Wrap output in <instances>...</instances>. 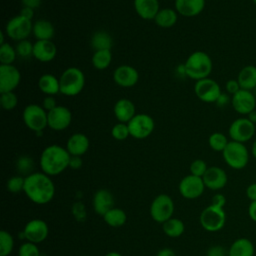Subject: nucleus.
Here are the masks:
<instances>
[{
	"instance_id": "f3484780",
	"label": "nucleus",
	"mask_w": 256,
	"mask_h": 256,
	"mask_svg": "<svg viewBox=\"0 0 256 256\" xmlns=\"http://www.w3.org/2000/svg\"><path fill=\"white\" fill-rule=\"evenodd\" d=\"M49 233L48 225L45 221L41 219L30 220L24 227L23 236L24 238L31 243L37 244L43 242Z\"/></svg>"
},
{
	"instance_id": "dca6fc26",
	"label": "nucleus",
	"mask_w": 256,
	"mask_h": 256,
	"mask_svg": "<svg viewBox=\"0 0 256 256\" xmlns=\"http://www.w3.org/2000/svg\"><path fill=\"white\" fill-rule=\"evenodd\" d=\"M21 74L12 65H0V93L13 92L19 85Z\"/></svg>"
},
{
	"instance_id": "a878e982",
	"label": "nucleus",
	"mask_w": 256,
	"mask_h": 256,
	"mask_svg": "<svg viewBox=\"0 0 256 256\" xmlns=\"http://www.w3.org/2000/svg\"><path fill=\"white\" fill-rule=\"evenodd\" d=\"M38 87L46 96H54L60 93L59 78L50 73L43 74L38 80Z\"/></svg>"
},
{
	"instance_id": "f03ea898",
	"label": "nucleus",
	"mask_w": 256,
	"mask_h": 256,
	"mask_svg": "<svg viewBox=\"0 0 256 256\" xmlns=\"http://www.w3.org/2000/svg\"><path fill=\"white\" fill-rule=\"evenodd\" d=\"M70 158L71 155L66 148L52 144L42 151L40 155V167L43 173L48 176H55L69 167Z\"/></svg>"
},
{
	"instance_id": "aec40b11",
	"label": "nucleus",
	"mask_w": 256,
	"mask_h": 256,
	"mask_svg": "<svg viewBox=\"0 0 256 256\" xmlns=\"http://www.w3.org/2000/svg\"><path fill=\"white\" fill-rule=\"evenodd\" d=\"M57 55V47L52 40H37L33 46V57L40 62H50Z\"/></svg>"
},
{
	"instance_id": "052dcab7",
	"label": "nucleus",
	"mask_w": 256,
	"mask_h": 256,
	"mask_svg": "<svg viewBox=\"0 0 256 256\" xmlns=\"http://www.w3.org/2000/svg\"><path fill=\"white\" fill-rule=\"evenodd\" d=\"M105 256H122V255L120 253H118V252H109Z\"/></svg>"
},
{
	"instance_id": "6e6d98bb",
	"label": "nucleus",
	"mask_w": 256,
	"mask_h": 256,
	"mask_svg": "<svg viewBox=\"0 0 256 256\" xmlns=\"http://www.w3.org/2000/svg\"><path fill=\"white\" fill-rule=\"evenodd\" d=\"M228 102H229V97H228V95H227V94H224V93H221V95L219 96V98H218L217 101H216V104H217L218 106H220V107H223V106H225L226 104H228Z\"/></svg>"
},
{
	"instance_id": "5701e85b",
	"label": "nucleus",
	"mask_w": 256,
	"mask_h": 256,
	"mask_svg": "<svg viewBox=\"0 0 256 256\" xmlns=\"http://www.w3.org/2000/svg\"><path fill=\"white\" fill-rule=\"evenodd\" d=\"M92 204L94 211L97 214L104 216L110 209L113 208V195L107 189H99L93 196Z\"/></svg>"
},
{
	"instance_id": "a211bd4d",
	"label": "nucleus",
	"mask_w": 256,
	"mask_h": 256,
	"mask_svg": "<svg viewBox=\"0 0 256 256\" xmlns=\"http://www.w3.org/2000/svg\"><path fill=\"white\" fill-rule=\"evenodd\" d=\"M114 82L123 88H130L137 84L139 80V73L133 66L130 65H120L113 73Z\"/></svg>"
},
{
	"instance_id": "09e8293b",
	"label": "nucleus",
	"mask_w": 256,
	"mask_h": 256,
	"mask_svg": "<svg viewBox=\"0 0 256 256\" xmlns=\"http://www.w3.org/2000/svg\"><path fill=\"white\" fill-rule=\"evenodd\" d=\"M225 204H226V198L223 194L217 193L211 199V205H213V206L223 208L225 206Z\"/></svg>"
},
{
	"instance_id": "864d4df0",
	"label": "nucleus",
	"mask_w": 256,
	"mask_h": 256,
	"mask_svg": "<svg viewBox=\"0 0 256 256\" xmlns=\"http://www.w3.org/2000/svg\"><path fill=\"white\" fill-rule=\"evenodd\" d=\"M19 14L29 20H32L34 17V9L29 8V7H22Z\"/></svg>"
},
{
	"instance_id": "f257e3e1",
	"label": "nucleus",
	"mask_w": 256,
	"mask_h": 256,
	"mask_svg": "<svg viewBox=\"0 0 256 256\" xmlns=\"http://www.w3.org/2000/svg\"><path fill=\"white\" fill-rule=\"evenodd\" d=\"M24 193L35 204L50 202L55 194V186L50 176L43 172H34L25 177Z\"/></svg>"
},
{
	"instance_id": "7ed1b4c3",
	"label": "nucleus",
	"mask_w": 256,
	"mask_h": 256,
	"mask_svg": "<svg viewBox=\"0 0 256 256\" xmlns=\"http://www.w3.org/2000/svg\"><path fill=\"white\" fill-rule=\"evenodd\" d=\"M185 75L195 81L209 77L212 72L213 63L210 56L203 51L191 53L183 64Z\"/></svg>"
},
{
	"instance_id": "b1692460",
	"label": "nucleus",
	"mask_w": 256,
	"mask_h": 256,
	"mask_svg": "<svg viewBox=\"0 0 256 256\" xmlns=\"http://www.w3.org/2000/svg\"><path fill=\"white\" fill-rule=\"evenodd\" d=\"M137 15L144 20H154L160 10L159 0H133Z\"/></svg>"
},
{
	"instance_id": "473e14b6",
	"label": "nucleus",
	"mask_w": 256,
	"mask_h": 256,
	"mask_svg": "<svg viewBox=\"0 0 256 256\" xmlns=\"http://www.w3.org/2000/svg\"><path fill=\"white\" fill-rule=\"evenodd\" d=\"M104 221L111 227H120L123 226L127 220L126 213L120 208L110 209L104 216Z\"/></svg>"
},
{
	"instance_id": "9d476101",
	"label": "nucleus",
	"mask_w": 256,
	"mask_h": 256,
	"mask_svg": "<svg viewBox=\"0 0 256 256\" xmlns=\"http://www.w3.org/2000/svg\"><path fill=\"white\" fill-rule=\"evenodd\" d=\"M130 136L135 139H145L155 128L153 118L145 113H137L128 123Z\"/></svg>"
},
{
	"instance_id": "0eeeda50",
	"label": "nucleus",
	"mask_w": 256,
	"mask_h": 256,
	"mask_svg": "<svg viewBox=\"0 0 256 256\" xmlns=\"http://www.w3.org/2000/svg\"><path fill=\"white\" fill-rule=\"evenodd\" d=\"M33 30L32 20H29L20 14L8 20L5 26V34L14 41L28 39Z\"/></svg>"
},
{
	"instance_id": "ddd939ff",
	"label": "nucleus",
	"mask_w": 256,
	"mask_h": 256,
	"mask_svg": "<svg viewBox=\"0 0 256 256\" xmlns=\"http://www.w3.org/2000/svg\"><path fill=\"white\" fill-rule=\"evenodd\" d=\"M205 189L202 177L195 175L185 176L179 183V192L186 199H195L200 197Z\"/></svg>"
},
{
	"instance_id": "8fccbe9b",
	"label": "nucleus",
	"mask_w": 256,
	"mask_h": 256,
	"mask_svg": "<svg viewBox=\"0 0 256 256\" xmlns=\"http://www.w3.org/2000/svg\"><path fill=\"white\" fill-rule=\"evenodd\" d=\"M246 196L250 201H256V182L251 183L246 189Z\"/></svg>"
},
{
	"instance_id": "f704fd0d",
	"label": "nucleus",
	"mask_w": 256,
	"mask_h": 256,
	"mask_svg": "<svg viewBox=\"0 0 256 256\" xmlns=\"http://www.w3.org/2000/svg\"><path fill=\"white\" fill-rule=\"evenodd\" d=\"M17 57L16 49L9 43L0 45V62L3 65H12Z\"/></svg>"
},
{
	"instance_id": "c9c22d12",
	"label": "nucleus",
	"mask_w": 256,
	"mask_h": 256,
	"mask_svg": "<svg viewBox=\"0 0 256 256\" xmlns=\"http://www.w3.org/2000/svg\"><path fill=\"white\" fill-rule=\"evenodd\" d=\"M227 137L221 132H214L208 138V144L210 148L216 152H223L228 144Z\"/></svg>"
},
{
	"instance_id": "5fc2aeb1",
	"label": "nucleus",
	"mask_w": 256,
	"mask_h": 256,
	"mask_svg": "<svg viewBox=\"0 0 256 256\" xmlns=\"http://www.w3.org/2000/svg\"><path fill=\"white\" fill-rule=\"evenodd\" d=\"M248 216L249 218L256 222V201H251L248 206Z\"/></svg>"
},
{
	"instance_id": "13d9d810",
	"label": "nucleus",
	"mask_w": 256,
	"mask_h": 256,
	"mask_svg": "<svg viewBox=\"0 0 256 256\" xmlns=\"http://www.w3.org/2000/svg\"><path fill=\"white\" fill-rule=\"evenodd\" d=\"M247 118H248L251 122H253V123L255 124V123H256V110H254V111H252L251 113H249Z\"/></svg>"
},
{
	"instance_id": "4c0bfd02",
	"label": "nucleus",
	"mask_w": 256,
	"mask_h": 256,
	"mask_svg": "<svg viewBox=\"0 0 256 256\" xmlns=\"http://www.w3.org/2000/svg\"><path fill=\"white\" fill-rule=\"evenodd\" d=\"M0 104L4 110L11 111L16 108L18 104V97L14 92L0 93Z\"/></svg>"
},
{
	"instance_id": "bb28decb",
	"label": "nucleus",
	"mask_w": 256,
	"mask_h": 256,
	"mask_svg": "<svg viewBox=\"0 0 256 256\" xmlns=\"http://www.w3.org/2000/svg\"><path fill=\"white\" fill-rule=\"evenodd\" d=\"M237 81L241 89L253 91V89L256 87V66H244L238 73Z\"/></svg>"
},
{
	"instance_id": "ea45409f",
	"label": "nucleus",
	"mask_w": 256,
	"mask_h": 256,
	"mask_svg": "<svg viewBox=\"0 0 256 256\" xmlns=\"http://www.w3.org/2000/svg\"><path fill=\"white\" fill-rule=\"evenodd\" d=\"M111 135H112V137H113L114 139L119 140V141H123V140L127 139L128 136H130L128 124L118 122L117 124H115V125L112 127V129H111Z\"/></svg>"
},
{
	"instance_id": "412c9836",
	"label": "nucleus",
	"mask_w": 256,
	"mask_h": 256,
	"mask_svg": "<svg viewBox=\"0 0 256 256\" xmlns=\"http://www.w3.org/2000/svg\"><path fill=\"white\" fill-rule=\"evenodd\" d=\"M113 113L118 122L126 124L137 114L134 103L127 98H121L116 101Z\"/></svg>"
},
{
	"instance_id": "2eb2a0df",
	"label": "nucleus",
	"mask_w": 256,
	"mask_h": 256,
	"mask_svg": "<svg viewBox=\"0 0 256 256\" xmlns=\"http://www.w3.org/2000/svg\"><path fill=\"white\" fill-rule=\"evenodd\" d=\"M72 122V113L69 108L57 105L48 112V127L54 131H62L70 126Z\"/></svg>"
},
{
	"instance_id": "2f4dec72",
	"label": "nucleus",
	"mask_w": 256,
	"mask_h": 256,
	"mask_svg": "<svg viewBox=\"0 0 256 256\" xmlns=\"http://www.w3.org/2000/svg\"><path fill=\"white\" fill-rule=\"evenodd\" d=\"M92 65L97 70L107 69L112 62V52L111 50H99L94 51L91 59Z\"/></svg>"
},
{
	"instance_id": "79ce46f5",
	"label": "nucleus",
	"mask_w": 256,
	"mask_h": 256,
	"mask_svg": "<svg viewBox=\"0 0 256 256\" xmlns=\"http://www.w3.org/2000/svg\"><path fill=\"white\" fill-rule=\"evenodd\" d=\"M18 254L19 256H40V251L36 244L27 241L20 246Z\"/></svg>"
},
{
	"instance_id": "3c124183",
	"label": "nucleus",
	"mask_w": 256,
	"mask_h": 256,
	"mask_svg": "<svg viewBox=\"0 0 256 256\" xmlns=\"http://www.w3.org/2000/svg\"><path fill=\"white\" fill-rule=\"evenodd\" d=\"M82 166V159L80 156H71L69 167L72 169H79Z\"/></svg>"
},
{
	"instance_id": "c756f323",
	"label": "nucleus",
	"mask_w": 256,
	"mask_h": 256,
	"mask_svg": "<svg viewBox=\"0 0 256 256\" xmlns=\"http://www.w3.org/2000/svg\"><path fill=\"white\" fill-rule=\"evenodd\" d=\"M178 19V13L172 8L160 9L154 18V22L161 28H170L174 26Z\"/></svg>"
},
{
	"instance_id": "e433bc0d",
	"label": "nucleus",
	"mask_w": 256,
	"mask_h": 256,
	"mask_svg": "<svg viewBox=\"0 0 256 256\" xmlns=\"http://www.w3.org/2000/svg\"><path fill=\"white\" fill-rule=\"evenodd\" d=\"M14 247V240L12 235L5 231H0V256H8Z\"/></svg>"
},
{
	"instance_id": "4be33fe9",
	"label": "nucleus",
	"mask_w": 256,
	"mask_h": 256,
	"mask_svg": "<svg viewBox=\"0 0 256 256\" xmlns=\"http://www.w3.org/2000/svg\"><path fill=\"white\" fill-rule=\"evenodd\" d=\"M89 145H90V142L88 137L83 133L77 132L72 134L68 138L66 149L71 156L81 157L83 154L87 152V150L89 149Z\"/></svg>"
},
{
	"instance_id": "c85d7f7f",
	"label": "nucleus",
	"mask_w": 256,
	"mask_h": 256,
	"mask_svg": "<svg viewBox=\"0 0 256 256\" xmlns=\"http://www.w3.org/2000/svg\"><path fill=\"white\" fill-rule=\"evenodd\" d=\"M32 33L37 40H52L55 28L49 20L39 19L33 23Z\"/></svg>"
},
{
	"instance_id": "de8ad7c7",
	"label": "nucleus",
	"mask_w": 256,
	"mask_h": 256,
	"mask_svg": "<svg viewBox=\"0 0 256 256\" xmlns=\"http://www.w3.org/2000/svg\"><path fill=\"white\" fill-rule=\"evenodd\" d=\"M56 106H57V103H56V100H55L54 96H46V97L43 99L42 107H43L47 112L51 111V110L54 109Z\"/></svg>"
},
{
	"instance_id": "393cba45",
	"label": "nucleus",
	"mask_w": 256,
	"mask_h": 256,
	"mask_svg": "<svg viewBox=\"0 0 256 256\" xmlns=\"http://www.w3.org/2000/svg\"><path fill=\"white\" fill-rule=\"evenodd\" d=\"M205 8V0H175V10L184 17H195Z\"/></svg>"
},
{
	"instance_id": "f8f14e48",
	"label": "nucleus",
	"mask_w": 256,
	"mask_h": 256,
	"mask_svg": "<svg viewBox=\"0 0 256 256\" xmlns=\"http://www.w3.org/2000/svg\"><path fill=\"white\" fill-rule=\"evenodd\" d=\"M255 124L248 118L240 117L235 119L229 126L228 134L231 140L245 143L248 142L255 134Z\"/></svg>"
},
{
	"instance_id": "7c9ffc66",
	"label": "nucleus",
	"mask_w": 256,
	"mask_h": 256,
	"mask_svg": "<svg viewBox=\"0 0 256 256\" xmlns=\"http://www.w3.org/2000/svg\"><path fill=\"white\" fill-rule=\"evenodd\" d=\"M112 46L113 39L107 31L98 30L91 37V47L94 51L111 50Z\"/></svg>"
},
{
	"instance_id": "cd10ccee",
	"label": "nucleus",
	"mask_w": 256,
	"mask_h": 256,
	"mask_svg": "<svg viewBox=\"0 0 256 256\" xmlns=\"http://www.w3.org/2000/svg\"><path fill=\"white\" fill-rule=\"evenodd\" d=\"M254 245L248 238H238L230 246L228 256H254Z\"/></svg>"
},
{
	"instance_id": "c03bdc74",
	"label": "nucleus",
	"mask_w": 256,
	"mask_h": 256,
	"mask_svg": "<svg viewBox=\"0 0 256 256\" xmlns=\"http://www.w3.org/2000/svg\"><path fill=\"white\" fill-rule=\"evenodd\" d=\"M16 165H17V169L19 170L20 173L29 175V174H31L29 172L33 168V160L28 156H21L17 160Z\"/></svg>"
},
{
	"instance_id": "e2e57ef3",
	"label": "nucleus",
	"mask_w": 256,
	"mask_h": 256,
	"mask_svg": "<svg viewBox=\"0 0 256 256\" xmlns=\"http://www.w3.org/2000/svg\"><path fill=\"white\" fill-rule=\"evenodd\" d=\"M253 93H254V95H255V97H256V87L253 89Z\"/></svg>"
},
{
	"instance_id": "72a5a7b5",
	"label": "nucleus",
	"mask_w": 256,
	"mask_h": 256,
	"mask_svg": "<svg viewBox=\"0 0 256 256\" xmlns=\"http://www.w3.org/2000/svg\"><path fill=\"white\" fill-rule=\"evenodd\" d=\"M185 230V226L182 220L178 218H170L166 222L163 223V231L164 233L172 238L179 237L183 234Z\"/></svg>"
},
{
	"instance_id": "423d86ee",
	"label": "nucleus",
	"mask_w": 256,
	"mask_h": 256,
	"mask_svg": "<svg viewBox=\"0 0 256 256\" xmlns=\"http://www.w3.org/2000/svg\"><path fill=\"white\" fill-rule=\"evenodd\" d=\"M26 127L34 132H42L48 126V112L38 104L27 105L22 112Z\"/></svg>"
},
{
	"instance_id": "1a4fd4ad",
	"label": "nucleus",
	"mask_w": 256,
	"mask_h": 256,
	"mask_svg": "<svg viewBox=\"0 0 256 256\" xmlns=\"http://www.w3.org/2000/svg\"><path fill=\"white\" fill-rule=\"evenodd\" d=\"M174 213V202L172 198L166 194H160L152 201L150 206L151 218L158 223H164Z\"/></svg>"
},
{
	"instance_id": "4d7b16f0",
	"label": "nucleus",
	"mask_w": 256,
	"mask_h": 256,
	"mask_svg": "<svg viewBox=\"0 0 256 256\" xmlns=\"http://www.w3.org/2000/svg\"><path fill=\"white\" fill-rule=\"evenodd\" d=\"M156 256H176L175 252L170 248H163L161 249Z\"/></svg>"
},
{
	"instance_id": "603ef678",
	"label": "nucleus",
	"mask_w": 256,
	"mask_h": 256,
	"mask_svg": "<svg viewBox=\"0 0 256 256\" xmlns=\"http://www.w3.org/2000/svg\"><path fill=\"white\" fill-rule=\"evenodd\" d=\"M23 7H29L32 9H36L40 6L41 0H21Z\"/></svg>"
},
{
	"instance_id": "680f3d73",
	"label": "nucleus",
	"mask_w": 256,
	"mask_h": 256,
	"mask_svg": "<svg viewBox=\"0 0 256 256\" xmlns=\"http://www.w3.org/2000/svg\"><path fill=\"white\" fill-rule=\"evenodd\" d=\"M4 43H6V42H4V32H1L0 33V45H2Z\"/></svg>"
},
{
	"instance_id": "58836bf2",
	"label": "nucleus",
	"mask_w": 256,
	"mask_h": 256,
	"mask_svg": "<svg viewBox=\"0 0 256 256\" xmlns=\"http://www.w3.org/2000/svg\"><path fill=\"white\" fill-rule=\"evenodd\" d=\"M33 46L34 43L29 41L28 39L17 42L15 47L17 55L22 58H28L30 56H33Z\"/></svg>"
},
{
	"instance_id": "37998d69",
	"label": "nucleus",
	"mask_w": 256,
	"mask_h": 256,
	"mask_svg": "<svg viewBox=\"0 0 256 256\" xmlns=\"http://www.w3.org/2000/svg\"><path fill=\"white\" fill-rule=\"evenodd\" d=\"M207 169H208L207 164L202 159H196L190 164L191 174L195 175V176H198V177H203V175L205 174Z\"/></svg>"
},
{
	"instance_id": "bf43d9fd",
	"label": "nucleus",
	"mask_w": 256,
	"mask_h": 256,
	"mask_svg": "<svg viewBox=\"0 0 256 256\" xmlns=\"http://www.w3.org/2000/svg\"><path fill=\"white\" fill-rule=\"evenodd\" d=\"M252 155L256 159V139L254 140V142L252 144Z\"/></svg>"
},
{
	"instance_id": "4468645a",
	"label": "nucleus",
	"mask_w": 256,
	"mask_h": 256,
	"mask_svg": "<svg viewBox=\"0 0 256 256\" xmlns=\"http://www.w3.org/2000/svg\"><path fill=\"white\" fill-rule=\"evenodd\" d=\"M231 104L237 113L241 115H248L255 110L256 97L252 91L240 89L237 93L232 95Z\"/></svg>"
},
{
	"instance_id": "a18cd8bd",
	"label": "nucleus",
	"mask_w": 256,
	"mask_h": 256,
	"mask_svg": "<svg viewBox=\"0 0 256 256\" xmlns=\"http://www.w3.org/2000/svg\"><path fill=\"white\" fill-rule=\"evenodd\" d=\"M225 89H226V92L228 94H231V95H234L235 93H237L241 87L237 81V79H230L226 82L225 84Z\"/></svg>"
},
{
	"instance_id": "6ab92c4d",
	"label": "nucleus",
	"mask_w": 256,
	"mask_h": 256,
	"mask_svg": "<svg viewBox=\"0 0 256 256\" xmlns=\"http://www.w3.org/2000/svg\"><path fill=\"white\" fill-rule=\"evenodd\" d=\"M202 179L205 184V187L211 190H220L224 188L228 181L226 172L218 166L208 167Z\"/></svg>"
},
{
	"instance_id": "39448f33",
	"label": "nucleus",
	"mask_w": 256,
	"mask_h": 256,
	"mask_svg": "<svg viewBox=\"0 0 256 256\" xmlns=\"http://www.w3.org/2000/svg\"><path fill=\"white\" fill-rule=\"evenodd\" d=\"M225 163L232 169L241 170L245 168L249 161V152L244 143L229 141L222 152Z\"/></svg>"
},
{
	"instance_id": "6e6552de",
	"label": "nucleus",
	"mask_w": 256,
	"mask_h": 256,
	"mask_svg": "<svg viewBox=\"0 0 256 256\" xmlns=\"http://www.w3.org/2000/svg\"><path fill=\"white\" fill-rule=\"evenodd\" d=\"M201 226L209 232H216L223 228L226 222V214L223 208L213 205L207 206L200 214Z\"/></svg>"
},
{
	"instance_id": "49530a36",
	"label": "nucleus",
	"mask_w": 256,
	"mask_h": 256,
	"mask_svg": "<svg viewBox=\"0 0 256 256\" xmlns=\"http://www.w3.org/2000/svg\"><path fill=\"white\" fill-rule=\"evenodd\" d=\"M227 252L223 246L214 245L207 251V256H226Z\"/></svg>"
},
{
	"instance_id": "9b49d317",
	"label": "nucleus",
	"mask_w": 256,
	"mask_h": 256,
	"mask_svg": "<svg viewBox=\"0 0 256 256\" xmlns=\"http://www.w3.org/2000/svg\"><path fill=\"white\" fill-rule=\"evenodd\" d=\"M194 92L197 98L205 103H216L222 93L220 85L209 77L196 81Z\"/></svg>"
},
{
	"instance_id": "0e129e2a",
	"label": "nucleus",
	"mask_w": 256,
	"mask_h": 256,
	"mask_svg": "<svg viewBox=\"0 0 256 256\" xmlns=\"http://www.w3.org/2000/svg\"><path fill=\"white\" fill-rule=\"evenodd\" d=\"M252 1H253V2H254V4L256 5V0H252Z\"/></svg>"
},
{
	"instance_id": "20e7f679",
	"label": "nucleus",
	"mask_w": 256,
	"mask_h": 256,
	"mask_svg": "<svg viewBox=\"0 0 256 256\" xmlns=\"http://www.w3.org/2000/svg\"><path fill=\"white\" fill-rule=\"evenodd\" d=\"M59 83L60 93L68 97H73L83 90L85 75L78 67H68L60 75Z\"/></svg>"
},
{
	"instance_id": "a19ab883",
	"label": "nucleus",
	"mask_w": 256,
	"mask_h": 256,
	"mask_svg": "<svg viewBox=\"0 0 256 256\" xmlns=\"http://www.w3.org/2000/svg\"><path fill=\"white\" fill-rule=\"evenodd\" d=\"M25 177L13 176L7 181V189L11 193H19L24 190Z\"/></svg>"
}]
</instances>
